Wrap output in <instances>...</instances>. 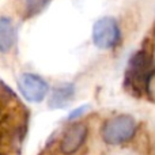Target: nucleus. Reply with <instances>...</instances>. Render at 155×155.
Masks as SVG:
<instances>
[{
  "instance_id": "obj_1",
  "label": "nucleus",
  "mask_w": 155,
  "mask_h": 155,
  "mask_svg": "<svg viewBox=\"0 0 155 155\" xmlns=\"http://www.w3.org/2000/svg\"><path fill=\"white\" fill-rule=\"evenodd\" d=\"M136 121L129 114H120L107 120L101 129V136L107 144H121L134 137Z\"/></svg>"
},
{
  "instance_id": "obj_2",
  "label": "nucleus",
  "mask_w": 155,
  "mask_h": 155,
  "mask_svg": "<svg viewBox=\"0 0 155 155\" xmlns=\"http://www.w3.org/2000/svg\"><path fill=\"white\" fill-rule=\"evenodd\" d=\"M120 40V29L117 21L112 16L98 19L93 26V42L97 48L107 51L116 46Z\"/></svg>"
},
{
  "instance_id": "obj_3",
  "label": "nucleus",
  "mask_w": 155,
  "mask_h": 155,
  "mask_svg": "<svg viewBox=\"0 0 155 155\" xmlns=\"http://www.w3.org/2000/svg\"><path fill=\"white\" fill-rule=\"evenodd\" d=\"M18 88L25 99L33 104H40L42 99H45L49 91L48 83L42 78L29 72L22 74L18 78Z\"/></svg>"
},
{
  "instance_id": "obj_4",
  "label": "nucleus",
  "mask_w": 155,
  "mask_h": 155,
  "mask_svg": "<svg viewBox=\"0 0 155 155\" xmlns=\"http://www.w3.org/2000/svg\"><path fill=\"white\" fill-rule=\"evenodd\" d=\"M87 136V127L82 123H75L65 131L61 140V153L63 154H74L79 150Z\"/></svg>"
},
{
  "instance_id": "obj_5",
  "label": "nucleus",
  "mask_w": 155,
  "mask_h": 155,
  "mask_svg": "<svg viewBox=\"0 0 155 155\" xmlns=\"http://www.w3.org/2000/svg\"><path fill=\"white\" fill-rule=\"evenodd\" d=\"M148 54L144 51L137 52L134 57L129 61V68H128V78L131 82H136L137 86L142 82H144L147 84V80L144 79L147 75V71L150 68V59H148Z\"/></svg>"
},
{
  "instance_id": "obj_6",
  "label": "nucleus",
  "mask_w": 155,
  "mask_h": 155,
  "mask_svg": "<svg viewBox=\"0 0 155 155\" xmlns=\"http://www.w3.org/2000/svg\"><path fill=\"white\" fill-rule=\"evenodd\" d=\"M75 95V87L71 83H61L52 88L51 95H49L48 105L51 109H61L70 105Z\"/></svg>"
},
{
  "instance_id": "obj_7",
  "label": "nucleus",
  "mask_w": 155,
  "mask_h": 155,
  "mask_svg": "<svg viewBox=\"0 0 155 155\" xmlns=\"http://www.w3.org/2000/svg\"><path fill=\"white\" fill-rule=\"evenodd\" d=\"M16 42V30L12 21L7 16L0 18V52L8 53Z\"/></svg>"
},
{
  "instance_id": "obj_8",
  "label": "nucleus",
  "mask_w": 155,
  "mask_h": 155,
  "mask_svg": "<svg viewBox=\"0 0 155 155\" xmlns=\"http://www.w3.org/2000/svg\"><path fill=\"white\" fill-rule=\"evenodd\" d=\"M51 3V0H26V14L29 16L37 15Z\"/></svg>"
},
{
  "instance_id": "obj_9",
  "label": "nucleus",
  "mask_w": 155,
  "mask_h": 155,
  "mask_svg": "<svg viewBox=\"0 0 155 155\" xmlns=\"http://www.w3.org/2000/svg\"><path fill=\"white\" fill-rule=\"evenodd\" d=\"M90 107V105H82V106H79V107H76L75 110H72V112L70 113V114L67 116V120H76V118H79L80 116H83L86 113V110Z\"/></svg>"
}]
</instances>
